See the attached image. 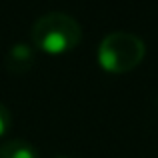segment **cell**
Listing matches in <instances>:
<instances>
[{"label":"cell","instance_id":"cell-1","mask_svg":"<svg viewBox=\"0 0 158 158\" xmlns=\"http://www.w3.org/2000/svg\"><path fill=\"white\" fill-rule=\"evenodd\" d=\"M30 40L36 50L44 54H66L80 44L82 26L66 12H46L30 28Z\"/></svg>","mask_w":158,"mask_h":158},{"label":"cell","instance_id":"cell-2","mask_svg":"<svg viewBox=\"0 0 158 158\" xmlns=\"http://www.w3.org/2000/svg\"><path fill=\"white\" fill-rule=\"evenodd\" d=\"M146 56V44L134 32L114 30L100 40L96 50V60L102 70L110 74L132 72Z\"/></svg>","mask_w":158,"mask_h":158},{"label":"cell","instance_id":"cell-3","mask_svg":"<svg viewBox=\"0 0 158 158\" xmlns=\"http://www.w3.org/2000/svg\"><path fill=\"white\" fill-rule=\"evenodd\" d=\"M36 64V48L28 42H16L6 52V68L14 74H24Z\"/></svg>","mask_w":158,"mask_h":158},{"label":"cell","instance_id":"cell-4","mask_svg":"<svg viewBox=\"0 0 158 158\" xmlns=\"http://www.w3.org/2000/svg\"><path fill=\"white\" fill-rule=\"evenodd\" d=\"M0 158H40V154L34 144L14 138L0 144Z\"/></svg>","mask_w":158,"mask_h":158},{"label":"cell","instance_id":"cell-5","mask_svg":"<svg viewBox=\"0 0 158 158\" xmlns=\"http://www.w3.org/2000/svg\"><path fill=\"white\" fill-rule=\"evenodd\" d=\"M12 128V112L6 104L0 102V138L4 134H8V130Z\"/></svg>","mask_w":158,"mask_h":158},{"label":"cell","instance_id":"cell-6","mask_svg":"<svg viewBox=\"0 0 158 158\" xmlns=\"http://www.w3.org/2000/svg\"><path fill=\"white\" fill-rule=\"evenodd\" d=\"M56 158H70V156H56Z\"/></svg>","mask_w":158,"mask_h":158}]
</instances>
